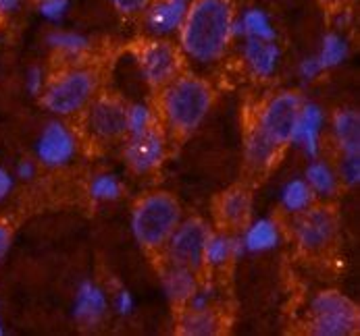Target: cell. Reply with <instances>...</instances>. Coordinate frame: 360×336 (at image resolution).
Returning <instances> with one entry per match:
<instances>
[{
    "mask_svg": "<svg viewBox=\"0 0 360 336\" xmlns=\"http://www.w3.org/2000/svg\"><path fill=\"white\" fill-rule=\"evenodd\" d=\"M153 127V112L144 104L127 106V135H138Z\"/></svg>",
    "mask_w": 360,
    "mask_h": 336,
    "instance_id": "cell-30",
    "label": "cell"
},
{
    "mask_svg": "<svg viewBox=\"0 0 360 336\" xmlns=\"http://www.w3.org/2000/svg\"><path fill=\"white\" fill-rule=\"evenodd\" d=\"M250 208H252V199H250L248 189L233 187L227 193H223V197H221V206H219L221 222L231 229H240L248 222Z\"/></svg>",
    "mask_w": 360,
    "mask_h": 336,
    "instance_id": "cell-18",
    "label": "cell"
},
{
    "mask_svg": "<svg viewBox=\"0 0 360 336\" xmlns=\"http://www.w3.org/2000/svg\"><path fill=\"white\" fill-rule=\"evenodd\" d=\"M279 149H281V147L271 144L266 137H262L257 129H255V131L250 133L248 142H246V158H248V162H250L252 166L264 168V166L273 164V160L277 158V152H279Z\"/></svg>",
    "mask_w": 360,
    "mask_h": 336,
    "instance_id": "cell-28",
    "label": "cell"
},
{
    "mask_svg": "<svg viewBox=\"0 0 360 336\" xmlns=\"http://www.w3.org/2000/svg\"><path fill=\"white\" fill-rule=\"evenodd\" d=\"M181 222L179 201L165 191L142 197L131 214V233L146 249H160Z\"/></svg>",
    "mask_w": 360,
    "mask_h": 336,
    "instance_id": "cell-3",
    "label": "cell"
},
{
    "mask_svg": "<svg viewBox=\"0 0 360 336\" xmlns=\"http://www.w3.org/2000/svg\"><path fill=\"white\" fill-rule=\"evenodd\" d=\"M304 181L309 183V187L312 189V193H314V195H321V197H331V195H335L338 185H340L335 170H333L327 162H323V160H319V158H312V162L307 166Z\"/></svg>",
    "mask_w": 360,
    "mask_h": 336,
    "instance_id": "cell-22",
    "label": "cell"
},
{
    "mask_svg": "<svg viewBox=\"0 0 360 336\" xmlns=\"http://www.w3.org/2000/svg\"><path fill=\"white\" fill-rule=\"evenodd\" d=\"M212 106L210 86L192 75L175 77L165 86L162 114L169 129L177 135L194 133Z\"/></svg>",
    "mask_w": 360,
    "mask_h": 336,
    "instance_id": "cell-2",
    "label": "cell"
},
{
    "mask_svg": "<svg viewBox=\"0 0 360 336\" xmlns=\"http://www.w3.org/2000/svg\"><path fill=\"white\" fill-rule=\"evenodd\" d=\"M36 2H40V0H36Z\"/></svg>",
    "mask_w": 360,
    "mask_h": 336,
    "instance_id": "cell-43",
    "label": "cell"
},
{
    "mask_svg": "<svg viewBox=\"0 0 360 336\" xmlns=\"http://www.w3.org/2000/svg\"><path fill=\"white\" fill-rule=\"evenodd\" d=\"M302 98L292 92H281L266 102L260 112L257 131L277 147L292 144V133L300 114Z\"/></svg>",
    "mask_w": 360,
    "mask_h": 336,
    "instance_id": "cell-6",
    "label": "cell"
},
{
    "mask_svg": "<svg viewBox=\"0 0 360 336\" xmlns=\"http://www.w3.org/2000/svg\"><path fill=\"white\" fill-rule=\"evenodd\" d=\"M348 54H350V46H348L346 38L340 36V34H335V32H331V34L323 36L321 50H319L316 58L321 60L323 71H327V69L340 67L348 58Z\"/></svg>",
    "mask_w": 360,
    "mask_h": 336,
    "instance_id": "cell-25",
    "label": "cell"
},
{
    "mask_svg": "<svg viewBox=\"0 0 360 336\" xmlns=\"http://www.w3.org/2000/svg\"><path fill=\"white\" fill-rule=\"evenodd\" d=\"M162 288L167 293V297L175 303V305H186V301L194 295V290L198 288L194 270L181 268V266H173L169 264L162 270Z\"/></svg>",
    "mask_w": 360,
    "mask_h": 336,
    "instance_id": "cell-19",
    "label": "cell"
},
{
    "mask_svg": "<svg viewBox=\"0 0 360 336\" xmlns=\"http://www.w3.org/2000/svg\"><path fill=\"white\" fill-rule=\"evenodd\" d=\"M49 46H51L54 52H60L65 56H82L90 50V40L82 34H75V32H51L49 38H46Z\"/></svg>",
    "mask_w": 360,
    "mask_h": 336,
    "instance_id": "cell-27",
    "label": "cell"
},
{
    "mask_svg": "<svg viewBox=\"0 0 360 336\" xmlns=\"http://www.w3.org/2000/svg\"><path fill=\"white\" fill-rule=\"evenodd\" d=\"M335 233H338V222H335V216L327 208L310 206L298 214L296 241L304 251L319 253L327 249L335 239Z\"/></svg>",
    "mask_w": 360,
    "mask_h": 336,
    "instance_id": "cell-9",
    "label": "cell"
},
{
    "mask_svg": "<svg viewBox=\"0 0 360 336\" xmlns=\"http://www.w3.org/2000/svg\"><path fill=\"white\" fill-rule=\"evenodd\" d=\"M240 239L244 245V251L262 253V251H271L279 245L281 233H279V227L275 220L260 218V220H255L252 224L246 227V231Z\"/></svg>",
    "mask_w": 360,
    "mask_h": 336,
    "instance_id": "cell-21",
    "label": "cell"
},
{
    "mask_svg": "<svg viewBox=\"0 0 360 336\" xmlns=\"http://www.w3.org/2000/svg\"><path fill=\"white\" fill-rule=\"evenodd\" d=\"M208 235L210 231L200 218H190L186 222H179L173 235L165 243L169 264L196 272L202 266V249Z\"/></svg>",
    "mask_w": 360,
    "mask_h": 336,
    "instance_id": "cell-7",
    "label": "cell"
},
{
    "mask_svg": "<svg viewBox=\"0 0 360 336\" xmlns=\"http://www.w3.org/2000/svg\"><path fill=\"white\" fill-rule=\"evenodd\" d=\"M4 335V326H2V320H0V336Z\"/></svg>",
    "mask_w": 360,
    "mask_h": 336,
    "instance_id": "cell-41",
    "label": "cell"
},
{
    "mask_svg": "<svg viewBox=\"0 0 360 336\" xmlns=\"http://www.w3.org/2000/svg\"><path fill=\"white\" fill-rule=\"evenodd\" d=\"M240 253H244V245H242L240 237H229L223 233H210L205 241L202 264L219 268V266H225L231 257H238Z\"/></svg>",
    "mask_w": 360,
    "mask_h": 336,
    "instance_id": "cell-20",
    "label": "cell"
},
{
    "mask_svg": "<svg viewBox=\"0 0 360 336\" xmlns=\"http://www.w3.org/2000/svg\"><path fill=\"white\" fill-rule=\"evenodd\" d=\"M333 135L342 156H360V116L356 110L344 108L333 116Z\"/></svg>",
    "mask_w": 360,
    "mask_h": 336,
    "instance_id": "cell-17",
    "label": "cell"
},
{
    "mask_svg": "<svg viewBox=\"0 0 360 336\" xmlns=\"http://www.w3.org/2000/svg\"><path fill=\"white\" fill-rule=\"evenodd\" d=\"M11 243H13V229L8 227V222L0 220V264L6 257V253L11 249Z\"/></svg>",
    "mask_w": 360,
    "mask_h": 336,
    "instance_id": "cell-37",
    "label": "cell"
},
{
    "mask_svg": "<svg viewBox=\"0 0 360 336\" xmlns=\"http://www.w3.org/2000/svg\"><path fill=\"white\" fill-rule=\"evenodd\" d=\"M115 11L119 15H125V17H131V15H138L142 11H146L150 6L153 0H110Z\"/></svg>",
    "mask_w": 360,
    "mask_h": 336,
    "instance_id": "cell-33",
    "label": "cell"
},
{
    "mask_svg": "<svg viewBox=\"0 0 360 336\" xmlns=\"http://www.w3.org/2000/svg\"><path fill=\"white\" fill-rule=\"evenodd\" d=\"M233 19L236 6L231 0H192L179 27L181 50L198 62L219 60L233 40Z\"/></svg>",
    "mask_w": 360,
    "mask_h": 336,
    "instance_id": "cell-1",
    "label": "cell"
},
{
    "mask_svg": "<svg viewBox=\"0 0 360 336\" xmlns=\"http://www.w3.org/2000/svg\"><path fill=\"white\" fill-rule=\"evenodd\" d=\"M192 0H153L146 8V25L155 36L179 32Z\"/></svg>",
    "mask_w": 360,
    "mask_h": 336,
    "instance_id": "cell-14",
    "label": "cell"
},
{
    "mask_svg": "<svg viewBox=\"0 0 360 336\" xmlns=\"http://www.w3.org/2000/svg\"><path fill=\"white\" fill-rule=\"evenodd\" d=\"M69 2L71 0H40L38 11L44 19H49L52 23H58L69 11Z\"/></svg>",
    "mask_w": 360,
    "mask_h": 336,
    "instance_id": "cell-31",
    "label": "cell"
},
{
    "mask_svg": "<svg viewBox=\"0 0 360 336\" xmlns=\"http://www.w3.org/2000/svg\"><path fill=\"white\" fill-rule=\"evenodd\" d=\"M106 309H108V303H106V295L103 288L90 281L82 283L73 301V318L82 326H96L103 322Z\"/></svg>",
    "mask_w": 360,
    "mask_h": 336,
    "instance_id": "cell-15",
    "label": "cell"
},
{
    "mask_svg": "<svg viewBox=\"0 0 360 336\" xmlns=\"http://www.w3.org/2000/svg\"><path fill=\"white\" fill-rule=\"evenodd\" d=\"M279 58H281V50L275 44V40L266 42V40L246 38L244 60H246L248 69L252 71V75H257L260 79L271 77L279 67Z\"/></svg>",
    "mask_w": 360,
    "mask_h": 336,
    "instance_id": "cell-16",
    "label": "cell"
},
{
    "mask_svg": "<svg viewBox=\"0 0 360 336\" xmlns=\"http://www.w3.org/2000/svg\"><path fill=\"white\" fill-rule=\"evenodd\" d=\"M219 330V318L208 309H184V316L179 320V332L188 336H208Z\"/></svg>",
    "mask_w": 360,
    "mask_h": 336,
    "instance_id": "cell-23",
    "label": "cell"
},
{
    "mask_svg": "<svg viewBox=\"0 0 360 336\" xmlns=\"http://www.w3.org/2000/svg\"><path fill=\"white\" fill-rule=\"evenodd\" d=\"M115 307L121 316H129L134 311V295L127 288H121L115 297Z\"/></svg>",
    "mask_w": 360,
    "mask_h": 336,
    "instance_id": "cell-36",
    "label": "cell"
},
{
    "mask_svg": "<svg viewBox=\"0 0 360 336\" xmlns=\"http://www.w3.org/2000/svg\"><path fill=\"white\" fill-rule=\"evenodd\" d=\"M46 86V75L40 67H34L27 71V77H25V88L32 96H40L42 90Z\"/></svg>",
    "mask_w": 360,
    "mask_h": 336,
    "instance_id": "cell-34",
    "label": "cell"
},
{
    "mask_svg": "<svg viewBox=\"0 0 360 336\" xmlns=\"http://www.w3.org/2000/svg\"><path fill=\"white\" fill-rule=\"evenodd\" d=\"M19 4H21V0H0V15L4 17V15L15 13L19 8Z\"/></svg>",
    "mask_w": 360,
    "mask_h": 336,
    "instance_id": "cell-40",
    "label": "cell"
},
{
    "mask_svg": "<svg viewBox=\"0 0 360 336\" xmlns=\"http://www.w3.org/2000/svg\"><path fill=\"white\" fill-rule=\"evenodd\" d=\"M13 185H15V181H13V177H11V173L8 170H4L2 166H0V201H4L11 191H13Z\"/></svg>",
    "mask_w": 360,
    "mask_h": 336,
    "instance_id": "cell-38",
    "label": "cell"
},
{
    "mask_svg": "<svg viewBox=\"0 0 360 336\" xmlns=\"http://www.w3.org/2000/svg\"><path fill=\"white\" fill-rule=\"evenodd\" d=\"M340 177L348 187H356L360 183V156H344L340 166Z\"/></svg>",
    "mask_w": 360,
    "mask_h": 336,
    "instance_id": "cell-32",
    "label": "cell"
},
{
    "mask_svg": "<svg viewBox=\"0 0 360 336\" xmlns=\"http://www.w3.org/2000/svg\"><path fill=\"white\" fill-rule=\"evenodd\" d=\"M121 191H123V187L115 175L101 173L90 181V195L96 201H115L121 197Z\"/></svg>",
    "mask_w": 360,
    "mask_h": 336,
    "instance_id": "cell-29",
    "label": "cell"
},
{
    "mask_svg": "<svg viewBox=\"0 0 360 336\" xmlns=\"http://www.w3.org/2000/svg\"><path fill=\"white\" fill-rule=\"evenodd\" d=\"M321 73H323V67H321V60L316 56H307L298 67V75L304 81H314Z\"/></svg>",
    "mask_w": 360,
    "mask_h": 336,
    "instance_id": "cell-35",
    "label": "cell"
},
{
    "mask_svg": "<svg viewBox=\"0 0 360 336\" xmlns=\"http://www.w3.org/2000/svg\"><path fill=\"white\" fill-rule=\"evenodd\" d=\"M90 131L106 142L121 140L127 135V106L117 98L103 96L90 102L88 110Z\"/></svg>",
    "mask_w": 360,
    "mask_h": 336,
    "instance_id": "cell-10",
    "label": "cell"
},
{
    "mask_svg": "<svg viewBox=\"0 0 360 336\" xmlns=\"http://www.w3.org/2000/svg\"><path fill=\"white\" fill-rule=\"evenodd\" d=\"M123 154H125V160L131 170H136L140 175L153 173L162 164L165 154H167L165 135L155 127H150L138 135H129Z\"/></svg>",
    "mask_w": 360,
    "mask_h": 336,
    "instance_id": "cell-12",
    "label": "cell"
},
{
    "mask_svg": "<svg viewBox=\"0 0 360 336\" xmlns=\"http://www.w3.org/2000/svg\"><path fill=\"white\" fill-rule=\"evenodd\" d=\"M325 125V112L314 102H302L300 114L292 133V144L300 145L309 158H319L321 154V131Z\"/></svg>",
    "mask_w": 360,
    "mask_h": 336,
    "instance_id": "cell-13",
    "label": "cell"
},
{
    "mask_svg": "<svg viewBox=\"0 0 360 336\" xmlns=\"http://www.w3.org/2000/svg\"><path fill=\"white\" fill-rule=\"evenodd\" d=\"M312 201H314V193H312V189H310L309 183L304 179H294L281 189V206L290 214L304 212L307 208L312 206Z\"/></svg>",
    "mask_w": 360,
    "mask_h": 336,
    "instance_id": "cell-26",
    "label": "cell"
},
{
    "mask_svg": "<svg viewBox=\"0 0 360 336\" xmlns=\"http://www.w3.org/2000/svg\"><path fill=\"white\" fill-rule=\"evenodd\" d=\"M75 152H77V140L71 133V129L60 121H51L44 127V131L36 144L38 160L51 168L69 164L73 160Z\"/></svg>",
    "mask_w": 360,
    "mask_h": 336,
    "instance_id": "cell-11",
    "label": "cell"
},
{
    "mask_svg": "<svg viewBox=\"0 0 360 336\" xmlns=\"http://www.w3.org/2000/svg\"><path fill=\"white\" fill-rule=\"evenodd\" d=\"M0 21H2V15H0Z\"/></svg>",
    "mask_w": 360,
    "mask_h": 336,
    "instance_id": "cell-42",
    "label": "cell"
},
{
    "mask_svg": "<svg viewBox=\"0 0 360 336\" xmlns=\"http://www.w3.org/2000/svg\"><path fill=\"white\" fill-rule=\"evenodd\" d=\"M17 177L23 181H32L36 177V164L32 160H21L17 164Z\"/></svg>",
    "mask_w": 360,
    "mask_h": 336,
    "instance_id": "cell-39",
    "label": "cell"
},
{
    "mask_svg": "<svg viewBox=\"0 0 360 336\" xmlns=\"http://www.w3.org/2000/svg\"><path fill=\"white\" fill-rule=\"evenodd\" d=\"M138 62H140L144 79L153 88H165L169 81H173L179 75L181 56L173 44L155 40V42H148L140 48Z\"/></svg>",
    "mask_w": 360,
    "mask_h": 336,
    "instance_id": "cell-8",
    "label": "cell"
},
{
    "mask_svg": "<svg viewBox=\"0 0 360 336\" xmlns=\"http://www.w3.org/2000/svg\"><path fill=\"white\" fill-rule=\"evenodd\" d=\"M98 90V73L92 69H69L52 77L42 90V104L58 116H69L86 108Z\"/></svg>",
    "mask_w": 360,
    "mask_h": 336,
    "instance_id": "cell-4",
    "label": "cell"
},
{
    "mask_svg": "<svg viewBox=\"0 0 360 336\" xmlns=\"http://www.w3.org/2000/svg\"><path fill=\"white\" fill-rule=\"evenodd\" d=\"M240 23H242V32L244 38H255V40H275V27L271 23V17L262 11V8H246L242 15H238Z\"/></svg>",
    "mask_w": 360,
    "mask_h": 336,
    "instance_id": "cell-24",
    "label": "cell"
},
{
    "mask_svg": "<svg viewBox=\"0 0 360 336\" xmlns=\"http://www.w3.org/2000/svg\"><path fill=\"white\" fill-rule=\"evenodd\" d=\"M356 303L338 290H323L310 303V330L319 336H348L359 330Z\"/></svg>",
    "mask_w": 360,
    "mask_h": 336,
    "instance_id": "cell-5",
    "label": "cell"
}]
</instances>
